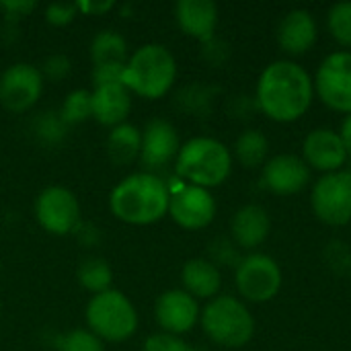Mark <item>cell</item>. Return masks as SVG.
Masks as SVG:
<instances>
[{"instance_id":"obj_1","label":"cell","mask_w":351,"mask_h":351,"mask_svg":"<svg viewBox=\"0 0 351 351\" xmlns=\"http://www.w3.org/2000/svg\"><path fill=\"white\" fill-rule=\"evenodd\" d=\"M259 107L276 121H294L313 101V80L294 62L269 64L257 84Z\"/></svg>"},{"instance_id":"obj_2","label":"cell","mask_w":351,"mask_h":351,"mask_svg":"<svg viewBox=\"0 0 351 351\" xmlns=\"http://www.w3.org/2000/svg\"><path fill=\"white\" fill-rule=\"evenodd\" d=\"M169 199L171 191L160 177L152 173H134L113 187L109 208L121 222L144 226L158 222L169 214Z\"/></svg>"},{"instance_id":"obj_3","label":"cell","mask_w":351,"mask_h":351,"mask_svg":"<svg viewBox=\"0 0 351 351\" xmlns=\"http://www.w3.org/2000/svg\"><path fill=\"white\" fill-rule=\"evenodd\" d=\"M175 76L177 62L173 53L160 43H146L128 58L123 84L144 99H160L173 86Z\"/></svg>"},{"instance_id":"obj_4","label":"cell","mask_w":351,"mask_h":351,"mask_svg":"<svg viewBox=\"0 0 351 351\" xmlns=\"http://www.w3.org/2000/svg\"><path fill=\"white\" fill-rule=\"evenodd\" d=\"M177 173L195 187H216L230 175L232 158L228 148L214 138H193L177 154Z\"/></svg>"},{"instance_id":"obj_5","label":"cell","mask_w":351,"mask_h":351,"mask_svg":"<svg viewBox=\"0 0 351 351\" xmlns=\"http://www.w3.org/2000/svg\"><path fill=\"white\" fill-rule=\"evenodd\" d=\"M86 323L101 341H125L138 329V313L132 300L119 290L97 294L86 304Z\"/></svg>"},{"instance_id":"obj_6","label":"cell","mask_w":351,"mask_h":351,"mask_svg":"<svg viewBox=\"0 0 351 351\" xmlns=\"http://www.w3.org/2000/svg\"><path fill=\"white\" fill-rule=\"evenodd\" d=\"M206 335L224 348H243L255 333V321L247 306L232 296L214 298L202 313Z\"/></svg>"},{"instance_id":"obj_7","label":"cell","mask_w":351,"mask_h":351,"mask_svg":"<svg viewBox=\"0 0 351 351\" xmlns=\"http://www.w3.org/2000/svg\"><path fill=\"white\" fill-rule=\"evenodd\" d=\"M35 216L43 230L56 237H64L78 228L80 204L76 195L66 187H45L35 199Z\"/></svg>"},{"instance_id":"obj_8","label":"cell","mask_w":351,"mask_h":351,"mask_svg":"<svg viewBox=\"0 0 351 351\" xmlns=\"http://www.w3.org/2000/svg\"><path fill=\"white\" fill-rule=\"evenodd\" d=\"M313 208L331 226L348 224L351 220V173L335 171L325 175L313 189Z\"/></svg>"},{"instance_id":"obj_9","label":"cell","mask_w":351,"mask_h":351,"mask_svg":"<svg viewBox=\"0 0 351 351\" xmlns=\"http://www.w3.org/2000/svg\"><path fill=\"white\" fill-rule=\"evenodd\" d=\"M43 90V76L41 70L19 62L8 66L0 74V103L4 109L12 113H23L31 109Z\"/></svg>"},{"instance_id":"obj_10","label":"cell","mask_w":351,"mask_h":351,"mask_svg":"<svg viewBox=\"0 0 351 351\" xmlns=\"http://www.w3.org/2000/svg\"><path fill=\"white\" fill-rule=\"evenodd\" d=\"M282 286V271L267 255H249L237 269V288L251 302L271 300Z\"/></svg>"},{"instance_id":"obj_11","label":"cell","mask_w":351,"mask_h":351,"mask_svg":"<svg viewBox=\"0 0 351 351\" xmlns=\"http://www.w3.org/2000/svg\"><path fill=\"white\" fill-rule=\"evenodd\" d=\"M317 93L331 109L351 115V51L331 53L317 72Z\"/></svg>"},{"instance_id":"obj_12","label":"cell","mask_w":351,"mask_h":351,"mask_svg":"<svg viewBox=\"0 0 351 351\" xmlns=\"http://www.w3.org/2000/svg\"><path fill=\"white\" fill-rule=\"evenodd\" d=\"M169 214L181 228L199 230V228H206L214 220L216 202L208 189L187 185L171 193Z\"/></svg>"},{"instance_id":"obj_13","label":"cell","mask_w":351,"mask_h":351,"mask_svg":"<svg viewBox=\"0 0 351 351\" xmlns=\"http://www.w3.org/2000/svg\"><path fill=\"white\" fill-rule=\"evenodd\" d=\"M154 315L158 325L165 329V333L181 335L193 329L199 317L197 300L187 294L185 290H169L158 296Z\"/></svg>"},{"instance_id":"obj_14","label":"cell","mask_w":351,"mask_h":351,"mask_svg":"<svg viewBox=\"0 0 351 351\" xmlns=\"http://www.w3.org/2000/svg\"><path fill=\"white\" fill-rule=\"evenodd\" d=\"M181 150L179 134L175 125L167 119H152L146 123L142 132V148L140 160L148 169H160L177 158Z\"/></svg>"},{"instance_id":"obj_15","label":"cell","mask_w":351,"mask_h":351,"mask_svg":"<svg viewBox=\"0 0 351 351\" xmlns=\"http://www.w3.org/2000/svg\"><path fill=\"white\" fill-rule=\"evenodd\" d=\"M263 181L267 189L280 195H292L304 189L308 181V167L294 154H280L265 162Z\"/></svg>"},{"instance_id":"obj_16","label":"cell","mask_w":351,"mask_h":351,"mask_svg":"<svg viewBox=\"0 0 351 351\" xmlns=\"http://www.w3.org/2000/svg\"><path fill=\"white\" fill-rule=\"evenodd\" d=\"M93 95V117L101 125H121L132 111V93L123 82L95 86Z\"/></svg>"},{"instance_id":"obj_17","label":"cell","mask_w":351,"mask_h":351,"mask_svg":"<svg viewBox=\"0 0 351 351\" xmlns=\"http://www.w3.org/2000/svg\"><path fill=\"white\" fill-rule=\"evenodd\" d=\"M304 158L315 169L335 173L343 167L348 152L339 134L333 130H315L304 140Z\"/></svg>"},{"instance_id":"obj_18","label":"cell","mask_w":351,"mask_h":351,"mask_svg":"<svg viewBox=\"0 0 351 351\" xmlns=\"http://www.w3.org/2000/svg\"><path fill=\"white\" fill-rule=\"evenodd\" d=\"M175 19L185 35L208 41L218 25V8L212 0H179Z\"/></svg>"},{"instance_id":"obj_19","label":"cell","mask_w":351,"mask_h":351,"mask_svg":"<svg viewBox=\"0 0 351 351\" xmlns=\"http://www.w3.org/2000/svg\"><path fill=\"white\" fill-rule=\"evenodd\" d=\"M280 45L290 53H304L317 39V25L308 10H290L278 29Z\"/></svg>"},{"instance_id":"obj_20","label":"cell","mask_w":351,"mask_h":351,"mask_svg":"<svg viewBox=\"0 0 351 351\" xmlns=\"http://www.w3.org/2000/svg\"><path fill=\"white\" fill-rule=\"evenodd\" d=\"M269 234V216L261 206H245L232 218V237L234 241L245 247L253 249L261 245Z\"/></svg>"},{"instance_id":"obj_21","label":"cell","mask_w":351,"mask_h":351,"mask_svg":"<svg viewBox=\"0 0 351 351\" xmlns=\"http://www.w3.org/2000/svg\"><path fill=\"white\" fill-rule=\"evenodd\" d=\"M181 280L185 286V292L193 298H214L222 286L220 271L214 263L206 259H191L183 265Z\"/></svg>"},{"instance_id":"obj_22","label":"cell","mask_w":351,"mask_h":351,"mask_svg":"<svg viewBox=\"0 0 351 351\" xmlns=\"http://www.w3.org/2000/svg\"><path fill=\"white\" fill-rule=\"evenodd\" d=\"M142 148V132L132 123H121L111 128L107 136V154L113 165L125 167L132 160L140 158Z\"/></svg>"},{"instance_id":"obj_23","label":"cell","mask_w":351,"mask_h":351,"mask_svg":"<svg viewBox=\"0 0 351 351\" xmlns=\"http://www.w3.org/2000/svg\"><path fill=\"white\" fill-rule=\"evenodd\" d=\"M90 60L93 66H123L128 64V43L125 39L111 29L97 33L90 41Z\"/></svg>"},{"instance_id":"obj_24","label":"cell","mask_w":351,"mask_h":351,"mask_svg":"<svg viewBox=\"0 0 351 351\" xmlns=\"http://www.w3.org/2000/svg\"><path fill=\"white\" fill-rule=\"evenodd\" d=\"M76 278H78V284L86 292H90L93 296H97V294H103V292L111 290L113 269L101 257H86L84 261H80L78 271H76Z\"/></svg>"},{"instance_id":"obj_25","label":"cell","mask_w":351,"mask_h":351,"mask_svg":"<svg viewBox=\"0 0 351 351\" xmlns=\"http://www.w3.org/2000/svg\"><path fill=\"white\" fill-rule=\"evenodd\" d=\"M267 148H269L267 138H265L261 132H257V130H247V132H243V134L239 136V140H237V144H234V154H237V158H239L245 167L253 169V167H259V165L265 162V158H267Z\"/></svg>"},{"instance_id":"obj_26","label":"cell","mask_w":351,"mask_h":351,"mask_svg":"<svg viewBox=\"0 0 351 351\" xmlns=\"http://www.w3.org/2000/svg\"><path fill=\"white\" fill-rule=\"evenodd\" d=\"M60 117L66 125H76L93 117V95L84 88L72 90L62 103Z\"/></svg>"},{"instance_id":"obj_27","label":"cell","mask_w":351,"mask_h":351,"mask_svg":"<svg viewBox=\"0 0 351 351\" xmlns=\"http://www.w3.org/2000/svg\"><path fill=\"white\" fill-rule=\"evenodd\" d=\"M56 348L58 351H105L103 341L86 329H74L62 335L56 341Z\"/></svg>"},{"instance_id":"obj_28","label":"cell","mask_w":351,"mask_h":351,"mask_svg":"<svg viewBox=\"0 0 351 351\" xmlns=\"http://www.w3.org/2000/svg\"><path fill=\"white\" fill-rule=\"evenodd\" d=\"M329 29L341 45H351V2H339L331 8Z\"/></svg>"},{"instance_id":"obj_29","label":"cell","mask_w":351,"mask_h":351,"mask_svg":"<svg viewBox=\"0 0 351 351\" xmlns=\"http://www.w3.org/2000/svg\"><path fill=\"white\" fill-rule=\"evenodd\" d=\"M35 132L45 142H58L66 132V123L62 121L60 113H41V117L35 123Z\"/></svg>"},{"instance_id":"obj_30","label":"cell","mask_w":351,"mask_h":351,"mask_svg":"<svg viewBox=\"0 0 351 351\" xmlns=\"http://www.w3.org/2000/svg\"><path fill=\"white\" fill-rule=\"evenodd\" d=\"M142 351H191V348L179 337L171 333H156L148 337L142 346Z\"/></svg>"},{"instance_id":"obj_31","label":"cell","mask_w":351,"mask_h":351,"mask_svg":"<svg viewBox=\"0 0 351 351\" xmlns=\"http://www.w3.org/2000/svg\"><path fill=\"white\" fill-rule=\"evenodd\" d=\"M76 14H78V4L76 2H53V4H49L45 8L47 23H51L56 27H64V25L72 23Z\"/></svg>"},{"instance_id":"obj_32","label":"cell","mask_w":351,"mask_h":351,"mask_svg":"<svg viewBox=\"0 0 351 351\" xmlns=\"http://www.w3.org/2000/svg\"><path fill=\"white\" fill-rule=\"evenodd\" d=\"M72 66H70V60L62 53H56V56H49L45 62H43V68H41V76L43 78H49L53 82L58 80H64L68 74H70Z\"/></svg>"},{"instance_id":"obj_33","label":"cell","mask_w":351,"mask_h":351,"mask_svg":"<svg viewBox=\"0 0 351 351\" xmlns=\"http://www.w3.org/2000/svg\"><path fill=\"white\" fill-rule=\"evenodd\" d=\"M37 4L31 0H8V2H0V8H4L6 12H10V16H25L27 12H31Z\"/></svg>"},{"instance_id":"obj_34","label":"cell","mask_w":351,"mask_h":351,"mask_svg":"<svg viewBox=\"0 0 351 351\" xmlns=\"http://www.w3.org/2000/svg\"><path fill=\"white\" fill-rule=\"evenodd\" d=\"M76 4H78V12L88 14V16L103 14V12H107V10H111V8L115 6V2H90V0L76 2Z\"/></svg>"},{"instance_id":"obj_35","label":"cell","mask_w":351,"mask_h":351,"mask_svg":"<svg viewBox=\"0 0 351 351\" xmlns=\"http://www.w3.org/2000/svg\"><path fill=\"white\" fill-rule=\"evenodd\" d=\"M341 142H343V146H346V152L351 156V115L346 117V121H343V125H341Z\"/></svg>"},{"instance_id":"obj_36","label":"cell","mask_w":351,"mask_h":351,"mask_svg":"<svg viewBox=\"0 0 351 351\" xmlns=\"http://www.w3.org/2000/svg\"><path fill=\"white\" fill-rule=\"evenodd\" d=\"M0 271H2V265H0Z\"/></svg>"}]
</instances>
